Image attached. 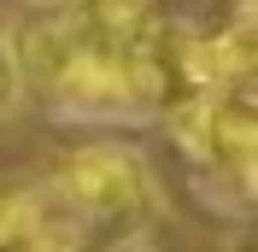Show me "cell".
Returning a JSON list of instances; mask_svg holds the SVG:
<instances>
[{"label":"cell","instance_id":"6da1fadb","mask_svg":"<svg viewBox=\"0 0 258 252\" xmlns=\"http://www.w3.org/2000/svg\"><path fill=\"white\" fill-rule=\"evenodd\" d=\"M59 188H64V200H71L77 217L117 223L123 229V223H135L147 211V164L117 141H94V147L64 158Z\"/></svg>","mask_w":258,"mask_h":252},{"label":"cell","instance_id":"7a4b0ae2","mask_svg":"<svg viewBox=\"0 0 258 252\" xmlns=\"http://www.w3.org/2000/svg\"><path fill=\"white\" fill-rule=\"evenodd\" d=\"M24 65H18V41L6 30H0V117H12L18 106H24Z\"/></svg>","mask_w":258,"mask_h":252},{"label":"cell","instance_id":"3957f363","mask_svg":"<svg viewBox=\"0 0 258 252\" xmlns=\"http://www.w3.org/2000/svg\"><path fill=\"white\" fill-rule=\"evenodd\" d=\"M235 252H252V235H235Z\"/></svg>","mask_w":258,"mask_h":252},{"label":"cell","instance_id":"277c9868","mask_svg":"<svg viewBox=\"0 0 258 252\" xmlns=\"http://www.w3.org/2000/svg\"><path fill=\"white\" fill-rule=\"evenodd\" d=\"M41 6H82V0H41Z\"/></svg>","mask_w":258,"mask_h":252}]
</instances>
